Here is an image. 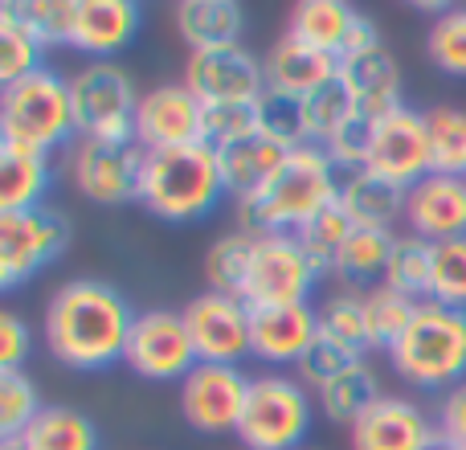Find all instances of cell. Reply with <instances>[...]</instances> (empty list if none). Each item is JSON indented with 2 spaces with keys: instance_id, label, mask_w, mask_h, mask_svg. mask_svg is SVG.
I'll list each match as a JSON object with an SVG mask.
<instances>
[{
  "instance_id": "cell-1",
  "label": "cell",
  "mask_w": 466,
  "mask_h": 450,
  "mask_svg": "<svg viewBox=\"0 0 466 450\" xmlns=\"http://www.w3.org/2000/svg\"><path fill=\"white\" fill-rule=\"evenodd\" d=\"M127 295L103 279H70L46 303V348L57 364L74 373H103L123 361L131 323Z\"/></svg>"
},
{
  "instance_id": "cell-2",
  "label": "cell",
  "mask_w": 466,
  "mask_h": 450,
  "mask_svg": "<svg viewBox=\"0 0 466 450\" xmlns=\"http://www.w3.org/2000/svg\"><path fill=\"white\" fill-rule=\"evenodd\" d=\"M328 152L315 144H303L282 160V169L258 189L254 197L238 201V221L246 233H299L311 218L339 201V177Z\"/></svg>"
},
{
  "instance_id": "cell-3",
  "label": "cell",
  "mask_w": 466,
  "mask_h": 450,
  "mask_svg": "<svg viewBox=\"0 0 466 450\" xmlns=\"http://www.w3.org/2000/svg\"><path fill=\"white\" fill-rule=\"evenodd\" d=\"M218 148L188 144L172 152H144V177H139V205L152 218L185 225L201 221L226 201Z\"/></svg>"
},
{
  "instance_id": "cell-4",
  "label": "cell",
  "mask_w": 466,
  "mask_h": 450,
  "mask_svg": "<svg viewBox=\"0 0 466 450\" xmlns=\"http://www.w3.org/2000/svg\"><path fill=\"white\" fill-rule=\"evenodd\" d=\"M70 139H78L70 78L46 66L0 90V148L49 156Z\"/></svg>"
},
{
  "instance_id": "cell-5",
  "label": "cell",
  "mask_w": 466,
  "mask_h": 450,
  "mask_svg": "<svg viewBox=\"0 0 466 450\" xmlns=\"http://www.w3.org/2000/svg\"><path fill=\"white\" fill-rule=\"evenodd\" d=\"M393 373L426 394H446L466 381V312L442 307L434 299L418 307L410 332L389 353Z\"/></svg>"
},
{
  "instance_id": "cell-6",
  "label": "cell",
  "mask_w": 466,
  "mask_h": 450,
  "mask_svg": "<svg viewBox=\"0 0 466 450\" xmlns=\"http://www.w3.org/2000/svg\"><path fill=\"white\" fill-rule=\"evenodd\" d=\"M315 397L299 377L262 373L249 385V402L241 414L238 438L246 450H299L311 435Z\"/></svg>"
},
{
  "instance_id": "cell-7",
  "label": "cell",
  "mask_w": 466,
  "mask_h": 450,
  "mask_svg": "<svg viewBox=\"0 0 466 450\" xmlns=\"http://www.w3.org/2000/svg\"><path fill=\"white\" fill-rule=\"evenodd\" d=\"M74 128L78 139L98 144H136L139 95L119 62H90L70 78Z\"/></svg>"
},
{
  "instance_id": "cell-8",
  "label": "cell",
  "mask_w": 466,
  "mask_h": 450,
  "mask_svg": "<svg viewBox=\"0 0 466 450\" xmlns=\"http://www.w3.org/2000/svg\"><path fill=\"white\" fill-rule=\"evenodd\" d=\"M66 246H70V221L54 205L0 213V287L16 291L49 262H57Z\"/></svg>"
},
{
  "instance_id": "cell-9",
  "label": "cell",
  "mask_w": 466,
  "mask_h": 450,
  "mask_svg": "<svg viewBox=\"0 0 466 450\" xmlns=\"http://www.w3.org/2000/svg\"><path fill=\"white\" fill-rule=\"evenodd\" d=\"M323 274L303 254L295 233H266L254 246V262L246 274V299L249 307H295L311 303V291Z\"/></svg>"
},
{
  "instance_id": "cell-10",
  "label": "cell",
  "mask_w": 466,
  "mask_h": 450,
  "mask_svg": "<svg viewBox=\"0 0 466 450\" xmlns=\"http://www.w3.org/2000/svg\"><path fill=\"white\" fill-rule=\"evenodd\" d=\"M74 189L86 201L119 210L139 201V177H144V148L139 144H98V139H74L66 156Z\"/></svg>"
},
{
  "instance_id": "cell-11",
  "label": "cell",
  "mask_w": 466,
  "mask_h": 450,
  "mask_svg": "<svg viewBox=\"0 0 466 450\" xmlns=\"http://www.w3.org/2000/svg\"><path fill=\"white\" fill-rule=\"evenodd\" d=\"M123 364L144 381H185L188 373L201 364L185 315L168 312V307H147V312H139L136 323H131Z\"/></svg>"
},
{
  "instance_id": "cell-12",
  "label": "cell",
  "mask_w": 466,
  "mask_h": 450,
  "mask_svg": "<svg viewBox=\"0 0 466 450\" xmlns=\"http://www.w3.org/2000/svg\"><path fill=\"white\" fill-rule=\"evenodd\" d=\"M364 169L372 177L389 180V185L405 189V193L418 180H426L434 172V144H430L426 111L401 107V111L372 123V148H369V164Z\"/></svg>"
},
{
  "instance_id": "cell-13",
  "label": "cell",
  "mask_w": 466,
  "mask_h": 450,
  "mask_svg": "<svg viewBox=\"0 0 466 450\" xmlns=\"http://www.w3.org/2000/svg\"><path fill=\"white\" fill-rule=\"evenodd\" d=\"M254 377L238 364H197L180 381V414L197 435H238Z\"/></svg>"
},
{
  "instance_id": "cell-14",
  "label": "cell",
  "mask_w": 466,
  "mask_h": 450,
  "mask_svg": "<svg viewBox=\"0 0 466 450\" xmlns=\"http://www.w3.org/2000/svg\"><path fill=\"white\" fill-rule=\"evenodd\" d=\"M201 364H241L249 356V303L238 295L205 291L180 307Z\"/></svg>"
},
{
  "instance_id": "cell-15",
  "label": "cell",
  "mask_w": 466,
  "mask_h": 450,
  "mask_svg": "<svg viewBox=\"0 0 466 450\" xmlns=\"http://www.w3.org/2000/svg\"><path fill=\"white\" fill-rule=\"evenodd\" d=\"M136 144L144 152H172V148L205 144V103L185 82H164L139 95Z\"/></svg>"
},
{
  "instance_id": "cell-16",
  "label": "cell",
  "mask_w": 466,
  "mask_h": 450,
  "mask_svg": "<svg viewBox=\"0 0 466 450\" xmlns=\"http://www.w3.org/2000/svg\"><path fill=\"white\" fill-rule=\"evenodd\" d=\"M185 87L193 90L205 107L258 103V98L266 95V62H258L246 46L188 54Z\"/></svg>"
},
{
  "instance_id": "cell-17",
  "label": "cell",
  "mask_w": 466,
  "mask_h": 450,
  "mask_svg": "<svg viewBox=\"0 0 466 450\" xmlns=\"http://www.w3.org/2000/svg\"><path fill=\"white\" fill-rule=\"evenodd\" d=\"M319 336V312L311 303L295 307H249V356L262 364H299Z\"/></svg>"
},
{
  "instance_id": "cell-18",
  "label": "cell",
  "mask_w": 466,
  "mask_h": 450,
  "mask_svg": "<svg viewBox=\"0 0 466 450\" xmlns=\"http://www.w3.org/2000/svg\"><path fill=\"white\" fill-rule=\"evenodd\" d=\"M434 430L438 422H430L418 402L380 394L348 430V438H352V450H421L434 438Z\"/></svg>"
},
{
  "instance_id": "cell-19",
  "label": "cell",
  "mask_w": 466,
  "mask_h": 450,
  "mask_svg": "<svg viewBox=\"0 0 466 450\" xmlns=\"http://www.w3.org/2000/svg\"><path fill=\"white\" fill-rule=\"evenodd\" d=\"M405 225H410V233L434 241V246L466 238V180L438 177V172L418 180L405 193Z\"/></svg>"
},
{
  "instance_id": "cell-20",
  "label": "cell",
  "mask_w": 466,
  "mask_h": 450,
  "mask_svg": "<svg viewBox=\"0 0 466 450\" xmlns=\"http://www.w3.org/2000/svg\"><path fill=\"white\" fill-rule=\"evenodd\" d=\"M136 0H78V16H74V49L90 54L95 62H111L119 49H127L139 33Z\"/></svg>"
},
{
  "instance_id": "cell-21",
  "label": "cell",
  "mask_w": 466,
  "mask_h": 450,
  "mask_svg": "<svg viewBox=\"0 0 466 450\" xmlns=\"http://www.w3.org/2000/svg\"><path fill=\"white\" fill-rule=\"evenodd\" d=\"M339 82H344L356 115H364V119H372V123L405 107L401 103V70H397L389 49L344 57V62H339Z\"/></svg>"
},
{
  "instance_id": "cell-22",
  "label": "cell",
  "mask_w": 466,
  "mask_h": 450,
  "mask_svg": "<svg viewBox=\"0 0 466 450\" xmlns=\"http://www.w3.org/2000/svg\"><path fill=\"white\" fill-rule=\"evenodd\" d=\"M336 74H339V57L319 54V49L303 46V41H295V37H282L279 46H270V54H266V87L287 90V95H295V98L315 95L319 87L336 82Z\"/></svg>"
},
{
  "instance_id": "cell-23",
  "label": "cell",
  "mask_w": 466,
  "mask_h": 450,
  "mask_svg": "<svg viewBox=\"0 0 466 450\" xmlns=\"http://www.w3.org/2000/svg\"><path fill=\"white\" fill-rule=\"evenodd\" d=\"M177 33L193 54L241 46L246 13L238 0H180L177 5Z\"/></svg>"
},
{
  "instance_id": "cell-24",
  "label": "cell",
  "mask_w": 466,
  "mask_h": 450,
  "mask_svg": "<svg viewBox=\"0 0 466 450\" xmlns=\"http://www.w3.org/2000/svg\"><path fill=\"white\" fill-rule=\"evenodd\" d=\"M290 156V148L274 144L270 136H246L238 139V144L221 148L218 160H221V180H226V193L238 197V201H246V197H254L258 189L266 185V180L274 177V172L282 169V160Z\"/></svg>"
},
{
  "instance_id": "cell-25",
  "label": "cell",
  "mask_w": 466,
  "mask_h": 450,
  "mask_svg": "<svg viewBox=\"0 0 466 450\" xmlns=\"http://www.w3.org/2000/svg\"><path fill=\"white\" fill-rule=\"evenodd\" d=\"M339 210L352 218L356 230H389L393 233V221L405 218V189L372 177L369 169L348 172V177L339 180Z\"/></svg>"
},
{
  "instance_id": "cell-26",
  "label": "cell",
  "mask_w": 466,
  "mask_h": 450,
  "mask_svg": "<svg viewBox=\"0 0 466 450\" xmlns=\"http://www.w3.org/2000/svg\"><path fill=\"white\" fill-rule=\"evenodd\" d=\"M49 185H54L49 156L0 148V213H25L46 205Z\"/></svg>"
},
{
  "instance_id": "cell-27",
  "label": "cell",
  "mask_w": 466,
  "mask_h": 450,
  "mask_svg": "<svg viewBox=\"0 0 466 450\" xmlns=\"http://www.w3.org/2000/svg\"><path fill=\"white\" fill-rule=\"evenodd\" d=\"M352 21H356V8L344 5V0H299V5L290 8L287 37L303 41V46L319 49V54L339 57Z\"/></svg>"
},
{
  "instance_id": "cell-28",
  "label": "cell",
  "mask_w": 466,
  "mask_h": 450,
  "mask_svg": "<svg viewBox=\"0 0 466 450\" xmlns=\"http://www.w3.org/2000/svg\"><path fill=\"white\" fill-rule=\"evenodd\" d=\"M46 49L49 46L41 41V33L21 16L16 0H5V5H0V78H5V87H13V82L46 70V66H41Z\"/></svg>"
},
{
  "instance_id": "cell-29",
  "label": "cell",
  "mask_w": 466,
  "mask_h": 450,
  "mask_svg": "<svg viewBox=\"0 0 466 450\" xmlns=\"http://www.w3.org/2000/svg\"><path fill=\"white\" fill-rule=\"evenodd\" d=\"M21 438L29 450H103L98 426L74 405H46Z\"/></svg>"
},
{
  "instance_id": "cell-30",
  "label": "cell",
  "mask_w": 466,
  "mask_h": 450,
  "mask_svg": "<svg viewBox=\"0 0 466 450\" xmlns=\"http://www.w3.org/2000/svg\"><path fill=\"white\" fill-rule=\"evenodd\" d=\"M377 397H380L377 373H372L364 361H356L352 369L339 373L331 385H323L319 394H315V405H319V414H323L328 422H336V426H348V430H352L356 422H360V414L369 410Z\"/></svg>"
},
{
  "instance_id": "cell-31",
  "label": "cell",
  "mask_w": 466,
  "mask_h": 450,
  "mask_svg": "<svg viewBox=\"0 0 466 450\" xmlns=\"http://www.w3.org/2000/svg\"><path fill=\"white\" fill-rule=\"evenodd\" d=\"M393 241L397 233L389 230H356L352 238L344 241L336 258V279H344L348 287H369L372 279L385 282V266H389V254H393Z\"/></svg>"
},
{
  "instance_id": "cell-32",
  "label": "cell",
  "mask_w": 466,
  "mask_h": 450,
  "mask_svg": "<svg viewBox=\"0 0 466 450\" xmlns=\"http://www.w3.org/2000/svg\"><path fill=\"white\" fill-rule=\"evenodd\" d=\"M254 246L258 238L246 230L221 233L209 250H205V279H209V291H221V295H238L246 291V274L249 262H254Z\"/></svg>"
},
{
  "instance_id": "cell-33",
  "label": "cell",
  "mask_w": 466,
  "mask_h": 450,
  "mask_svg": "<svg viewBox=\"0 0 466 450\" xmlns=\"http://www.w3.org/2000/svg\"><path fill=\"white\" fill-rule=\"evenodd\" d=\"M430 274H434V241L418 238V233H401L385 266V287L410 299H430Z\"/></svg>"
},
{
  "instance_id": "cell-34",
  "label": "cell",
  "mask_w": 466,
  "mask_h": 450,
  "mask_svg": "<svg viewBox=\"0 0 466 450\" xmlns=\"http://www.w3.org/2000/svg\"><path fill=\"white\" fill-rule=\"evenodd\" d=\"M421 303H426V299H410V295H401V291L385 287V282L364 291V307H369V323H372V344L393 353V348L401 344V336L410 332V323H413V315H418Z\"/></svg>"
},
{
  "instance_id": "cell-35",
  "label": "cell",
  "mask_w": 466,
  "mask_h": 450,
  "mask_svg": "<svg viewBox=\"0 0 466 450\" xmlns=\"http://www.w3.org/2000/svg\"><path fill=\"white\" fill-rule=\"evenodd\" d=\"M319 332H328L331 340L348 348V353L364 356L372 353V323H369V307H364L360 291H344V295H331L319 307Z\"/></svg>"
},
{
  "instance_id": "cell-36",
  "label": "cell",
  "mask_w": 466,
  "mask_h": 450,
  "mask_svg": "<svg viewBox=\"0 0 466 450\" xmlns=\"http://www.w3.org/2000/svg\"><path fill=\"white\" fill-rule=\"evenodd\" d=\"M356 233V225L352 218H348L344 210H339V201L331 205V210H323L319 218H311L303 225V230L295 233V241L303 246V254L315 262V271L319 274H331L336 271V258H339V250H344V241Z\"/></svg>"
},
{
  "instance_id": "cell-37",
  "label": "cell",
  "mask_w": 466,
  "mask_h": 450,
  "mask_svg": "<svg viewBox=\"0 0 466 450\" xmlns=\"http://www.w3.org/2000/svg\"><path fill=\"white\" fill-rule=\"evenodd\" d=\"M258 131L262 136H270L274 144H282V148H303V144H311L307 139V115H303V98H295V95H287V90H274V87H266V95L258 98Z\"/></svg>"
},
{
  "instance_id": "cell-38",
  "label": "cell",
  "mask_w": 466,
  "mask_h": 450,
  "mask_svg": "<svg viewBox=\"0 0 466 450\" xmlns=\"http://www.w3.org/2000/svg\"><path fill=\"white\" fill-rule=\"evenodd\" d=\"M426 123H430V144H434V172L466 180V111L434 107V111H426Z\"/></svg>"
},
{
  "instance_id": "cell-39",
  "label": "cell",
  "mask_w": 466,
  "mask_h": 450,
  "mask_svg": "<svg viewBox=\"0 0 466 450\" xmlns=\"http://www.w3.org/2000/svg\"><path fill=\"white\" fill-rule=\"evenodd\" d=\"M41 394L33 385V377H25V369H0V438H21L25 430L37 422Z\"/></svg>"
},
{
  "instance_id": "cell-40",
  "label": "cell",
  "mask_w": 466,
  "mask_h": 450,
  "mask_svg": "<svg viewBox=\"0 0 466 450\" xmlns=\"http://www.w3.org/2000/svg\"><path fill=\"white\" fill-rule=\"evenodd\" d=\"M303 115H307V139H311L315 148H323L348 119H352L356 107H352V98H348L339 74H336V82H328V87H319L315 95L303 98Z\"/></svg>"
},
{
  "instance_id": "cell-41",
  "label": "cell",
  "mask_w": 466,
  "mask_h": 450,
  "mask_svg": "<svg viewBox=\"0 0 466 450\" xmlns=\"http://www.w3.org/2000/svg\"><path fill=\"white\" fill-rule=\"evenodd\" d=\"M426 54L451 78H466V8H446L426 33Z\"/></svg>"
},
{
  "instance_id": "cell-42",
  "label": "cell",
  "mask_w": 466,
  "mask_h": 450,
  "mask_svg": "<svg viewBox=\"0 0 466 450\" xmlns=\"http://www.w3.org/2000/svg\"><path fill=\"white\" fill-rule=\"evenodd\" d=\"M430 299L454 312H466V238L438 241L434 274H430Z\"/></svg>"
},
{
  "instance_id": "cell-43",
  "label": "cell",
  "mask_w": 466,
  "mask_h": 450,
  "mask_svg": "<svg viewBox=\"0 0 466 450\" xmlns=\"http://www.w3.org/2000/svg\"><path fill=\"white\" fill-rule=\"evenodd\" d=\"M360 361L356 353H348L339 340H331L328 332H319L315 336V344L303 353V361L295 364V373H299V385H307L311 394H319L323 385H331V381L339 377V373H348L352 364Z\"/></svg>"
},
{
  "instance_id": "cell-44",
  "label": "cell",
  "mask_w": 466,
  "mask_h": 450,
  "mask_svg": "<svg viewBox=\"0 0 466 450\" xmlns=\"http://www.w3.org/2000/svg\"><path fill=\"white\" fill-rule=\"evenodd\" d=\"M21 16L41 33L46 46H70L74 41V16L78 0H16Z\"/></svg>"
},
{
  "instance_id": "cell-45",
  "label": "cell",
  "mask_w": 466,
  "mask_h": 450,
  "mask_svg": "<svg viewBox=\"0 0 466 450\" xmlns=\"http://www.w3.org/2000/svg\"><path fill=\"white\" fill-rule=\"evenodd\" d=\"M246 136H258V107L238 103V107H205V144L209 148H229Z\"/></svg>"
},
{
  "instance_id": "cell-46",
  "label": "cell",
  "mask_w": 466,
  "mask_h": 450,
  "mask_svg": "<svg viewBox=\"0 0 466 450\" xmlns=\"http://www.w3.org/2000/svg\"><path fill=\"white\" fill-rule=\"evenodd\" d=\"M369 148H372V119L352 115V119L323 144V152H328V160L336 164L339 172H360L364 164H369Z\"/></svg>"
},
{
  "instance_id": "cell-47",
  "label": "cell",
  "mask_w": 466,
  "mask_h": 450,
  "mask_svg": "<svg viewBox=\"0 0 466 450\" xmlns=\"http://www.w3.org/2000/svg\"><path fill=\"white\" fill-rule=\"evenodd\" d=\"M29 348H33L29 323H25L16 312H5L0 315V369H21Z\"/></svg>"
},
{
  "instance_id": "cell-48",
  "label": "cell",
  "mask_w": 466,
  "mask_h": 450,
  "mask_svg": "<svg viewBox=\"0 0 466 450\" xmlns=\"http://www.w3.org/2000/svg\"><path fill=\"white\" fill-rule=\"evenodd\" d=\"M438 430L446 438H454L459 446H466V381H459L454 389H446L438 397Z\"/></svg>"
},
{
  "instance_id": "cell-49",
  "label": "cell",
  "mask_w": 466,
  "mask_h": 450,
  "mask_svg": "<svg viewBox=\"0 0 466 450\" xmlns=\"http://www.w3.org/2000/svg\"><path fill=\"white\" fill-rule=\"evenodd\" d=\"M372 49H385V46H380V29H377V21H372V16H364V13H356L352 29H348L344 49H339V62H344V57L372 54Z\"/></svg>"
},
{
  "instance_id": "cell-50",
  "label": "cell",
  "mask_w": 466,
  "mask_h": 450,
  "mask_svg": "<svg viewBox=\"0 0 466 450\" xmlns=\"http://www.w3.org/2000/svg\"><path fill=\"white\" fill-rule=\"evenodd\" d=\"M421 450H459V443H454V438H446L442 430H434V438H430Z\"/></svg>"
},
{
  "instance_id": "cell-51",
  "label": "cell",
  "mask_w": 466,
  "mask_h": 450,
  "mask_svg": "<svg viewBox=\"0 0 466 450\" xmlns=\"http://www.w3.org/2000/svg\"><path fill=\"white\" fill-rule=\"evenodd\" d=\"M0 450H29V443L25 438H8V443H0Z\"/></svg>"
},
{
  "instance_id": "cell-52",
  "label": "cell",
  "mask_w": 466,
  "mask_h": 450,
  "mask_svg": "<svg viewBox=\"0 0 466 450\" xmlns=\"http://www.w3.org/2000/svg\"><path fill=\"white\" fill-rule=\"evenodd\" d=\"M459 450H466V446H459Z\"/></svg>"
}]
</instances>
